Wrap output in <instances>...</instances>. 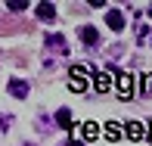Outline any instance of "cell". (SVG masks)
<instances>
[{"mask_svg": "<svg viewBox=\"0 0 152 146\" xmlns=\"http://www.w3.org/2000/svg\"><path fill=\"white\" fill-rule=\"evenodd\" d=\"M149 40H152V37H149Z\"/></svg>", "mask_w": 152, "mask_h": 146, "instance_id": "cell-18", "label": "cell"}, {"mask_svg": "<svg viewBox=\"0 0 152 146\" xmlns=\"http://www.w3.org/2000/svg\"><path fill=\"white\" fill-rule=\"evenodd\" d=\"M37 19L53 22V19H56V6H53V3H37Z\"/></svg>", "mask_w": 152, "mask_h": 146, "instance_id": "cell-7", "label": "cell"}, {"mask_svg": "<svg viewBox=\"0 0 152 146\" xmlns=\"http://www.w3.org/2000/svg\"><path fill=\"white\" fill-rule=\"evenodd\" d=\"M25 6H28V0H10V3H6V10H10V12H22Z\"/></svg>", "mask_w": 152, "mask_h": 146, "instance_id": "cell-14", "label": "cell"}, {"mask_svg": "<svg viewBox=\"0 0 152 146\" xmlns=\"http://www.w3.org/2000/svg\"><path fill=\"white\" fill-rule=\"evenodd\" d=\"M96 137H99V124H96V121H87L84 124V140H96Z\"/></svg>", "mask_w": 152, "mask_h": 146, "instance_id": "cell-12", "label": "cell"}, {"mask_svg": "<svg viewBox=\"0 0 152 146\" xmlns=\"http://www.w3.org/2000/svg\"><path fill=\"white\" fill-rule=\"evenodd\" d=\"M149 19H152V6H149Z\"/></svg>", "mask_w": 152, "mask_h": 146, "instance_id": "cell-16", "label": "cell"}, {"mask_svg": "<svg viewBox=\"0 0 152 146\" xmlns=\"http://www.w3.org/2000/svg\"><path fill=\"white\" fill-rule=\"evenodd\" d=\"M68 87H72L75 93H84V90H87V81H84V72H81V65H75L72 72H68Z\"/></svg>", "mask_w": 152, "mask_h": 146, "instance_id": "cell-2", "label": "cell"}, {"mask_svg": "<svg viewBox=\"0 0 152 146\" xmlns=\"http://www.w3.org/2000/svg\"><path fill=\"white\" fill-rule=\"evenodd\" d=\"M109 87H112L109 75H106V72H93V90H99V93H102V90H109Z\"/></svg>", "mask_w": 152, "mask_h": 146, "instance_id": "cell-8", "label": "cell"}, {"mask_svg": "<svg viewBox=\"0 0 152 146\" xmlns=\"http://www.w3.org/2000/svg\"><path fill=\"white\" fill-rule=\"evenodd\" d=\"M47 44H50L53 50H59V53L68 50V44H65V37H62V34H47Z\"/></svg>", "mask_w": 152, "mask_h": 146, "instance_id": "cell-9", "label": "cell"}, {"mask_svg": "<svg viewBox=\"0 0 152 146\" xmlns=\"http://www.w3.org/2000/svg\"><path fill=\"white\" fill-rule=\"evenodd\" d=\"M10 93L16 96V100H25V96H28V84H25V81H19V78H10Z\"/></svg>", "mask_w": 152, "mask_h": 146, "instance_id": "cell-5", "label": "cell"}, {"mask_svg": "<svg viewBox=\"0 0 152 146\" xmlns=\"http://www.w3.org/2000/svg\"><path fill=\"white\" fill-rule=\"evenodd\" d=\"M124 22H127V19H124L121 10H109V12H106V25H109L112 31H124Z\"/></svg>", "mask_w": 152, "mask_h": 146, "instance_id": "cell-3", "label": "cell"}, {"mask_svg": "<svg viewBox=\"0 0 152 146\" xmlns=\"http://www.w3.org/2000/svg\"><path fill=\"white\" fill-rule=\"evenodd\" d=\"M106 137H109V140H121V137H124V128H121V124H106Z\"/></svg>", "mask_w": 152, "mask_h": 146, "instance_id": "cell-11", "label": "cell"}, {"mask_svg": "<svg viewBox=\"0 0 152 146\" xmlns=\"http://www.w3.org/2000/svg\"><path fill=\"white\" fill-rule=\"evenodd\" d=\"M115 75H118V93H121V100H130L134 96V78H130L127 72H118V68H112Z\"/></svg>", "mask_w": 152, "mask_h": 146, "instance_id": "cell-1", "label": "cell"}, {"mask_svg": "<svg viewBox=\"0 0 152 146\" xmlns=\"http://www.w3.org/2000/svg\"><path fill=\"white\" fill-rule=\"evenodd\" d=\"M124 134H127L130 140H143V137H146V128H143L140 121H130L127 128H124Z\"/></svg>", "mask_w": 152, "mask_h": 146, "instance_id": "cell-6", "label": "cell"}, {"mask_svg": "<svg viewBox=\"0 0 152 146\" xmlns=\"http://www.w3.org/2000/svg\"><path fill=\"white\" fill-rule=\"evenodd\" d=\"M56 121H59L65 131H72V128H75V121H72V112H68V109H59V112H56Z\"/></svg>", "mask_w": 152, "mask_h": 146, "instance_id": "cell-10", "label": "cell"}, {"mask_svg": "<svg viewBox=\"0 0 152 146\" xmlns=\"http://www.w3.org/2000/svg\"><path fill=\"white\" fill-rule=\"evenodd\" d=\"M140 90H143V93H152V75H140Z\"/></svg>", "mask_w": 152, "mask_h": 146, "instance_id": "cell-13", "label": "cell"}, {"mask_svg": "<svg viewBox=\"0 0 152 146\" xmlns=\"http://www.w3.org/2000/svg\"><path fill=\"white\" fill-rule=\"evenodd\" d=\"M65 146H84V143H78V140H75V137H72V140H68Z\"/></svg>", "mask_w": 152, "mask_h": 146, "instance_id": "cell-15", "label": "cell"}, {"mask_svg": "<svg viewBox=\"0 0 152 146\" xmlns=\"http://www.w3.org/2000/svg\"><path fill=\"white\" fill-rule=\"evenodd\" d=\"M149 134H152V128H149Z\"/></svg>", "mask_w": 152, "mask_h": 146, "instance_id": "cell-17", "label": "cell"}, {"mask_svg": "<svg viewBox=\"0 0 152 146\" xmlns=\"http://www.w3.org/2000/svg\"><path fill=\"white\" fill-rule=\"evenodd\" d=\"M78 37L84 40V47H96V44H99V31H96L93 25H84V28L78 31Z\"/></svg>", "mask_w": 152, "mask_h": 146, "instance_id": "cell-4", "label": "cell"}]
</instances>
